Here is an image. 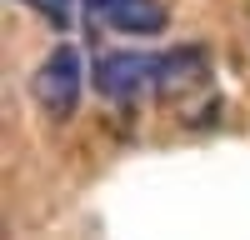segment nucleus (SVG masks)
Returning <instances> with one entry per match:
<instances>
[{
    "label": "nucleus",
    "mask_w": 250,
    "mask_h": 240,
    "mask_svg": "<svg viewBox=\"0 0 250 240\" xmlns=\"http://www.w3.org/2000/svg\"><path fill=\"white\" fill-rule=\"evenodd\" d=\"M80 85H85V80H80V50L75 45H55L30 75V95H35V105L50 120H70L75 115Z\"/></svg>",
    "instance_id": "1"
},
{
    "label": "nucleus",
    "mask_w": 250,
    "mask_h": 240,
    "mask_svg": "<svg viewBox=\"0 0 250 240\" xmlns=\"http://www.w3.org/2000/svg\"><path fill=\"white\" fill-rule=\"evenodd\" d=\"M160 70H165V55H145V50H110L95 60V75L90 85L105 95V100H140L145 90H160Z\"/></svg>",
    "instance_id": "2"
},
{
    "label": "nucleus",
    "mask_w": 250,
    "mask_h": 240,
    "mask_svg": "<svg viewBox=\"0 0 250 240\" xmlns=\"http://www.w3.org/2000/svg\"><path fill=\"white\" fill-rule=\"evenodd\" d=\"M95 10V20H105L120 35H160L170 25V10L160 0H85Z\"/></svg>",
    "instance_id": "3"
},
{
    "label": "nucleus",
    "mask_w": 250,
    "mask_h": 240,
    "mask_svg": "<svg viewBox=\"0 0 250 240\" xmlns=\"http://www.w3.org/2000/svg\"><path fill=\"white\" fill-rule=\"evenodd\" d=\"M205 85V50L200 45H185L165 55V70H160V95H185Z\"/></svg>",
    "instance_id": "4"
},
{
    "label": "nucleus",
    "mask_w": 250,
    "mask_h": 240,
    "mask_svg": "<svg viewBox=\"0 0 250 240\" xmlns=\"http://www.w3.org/2000/svg\"><path fill=\"white\" fill-rule=\"evenodd\" d=\"M25 5H35L40 15L50 20L55 30H70V20H75V10H70V0H25Z\"/></svg>",
    "instance_id": "5"
}]
</instances>
